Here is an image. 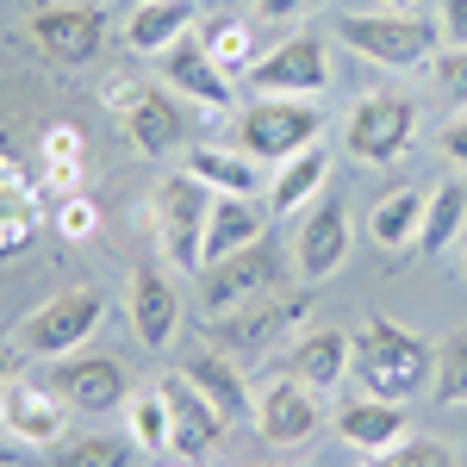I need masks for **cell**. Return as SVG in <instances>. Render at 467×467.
<instances>
[{
    "instance_id": "1",
    "label": "cell",
    "mask_w": 467,
    "mask_h": 467,
    "mask_svg": "<svg viewBox=\"0 0 467 467\" xmlns=\"http://www.w3.org/2000/svg\"><path fill=\"white\" fill-rule=\"evenodd\" d=\"M356 374H361V393H368V399H393V405H405L411 393L431 387L436 343H431V337H418L411 324L374 312V318L356 330Z\"/></svg>"
},
{
    "instance_id": "2",
    "label": "cell",
    "mask_w": 467,
    "mask_h": 467,
    "mask_svg": "<svg viewBox=\"0 0 467 467\" xmlns=\"http://www.w3.org/2000/svg\"><path fill=\"white\" fill-rule=\"evenodd\" d=\"M337 37L356 50L361 63H380V69H424L436 57V19L424 13H393V6H380V13H343L337 19Z\"/></svg>"
},
{
    "instance_id": "3",
    "label": "cell",
    "mask_w": 467,
    "mask_h": 467,
    "mask_svg": "<svg viewBox=\"0 0 467 467\" xmlns=\"http://www.w3.org/2000/svg\"><path fill=\"white\" fill-rule=\"evenodd\" d=\"M150 218H156V244L169 255V268H206V218H213V187L181 169V175L156 181V200H150Z\"/></svg>"
},
{
    "instance_id": "4",
    "label": "cell",
    "mask_w": 467,
    "mask_h": 467,
    "mask_svg": "<svg viewBox=\"0 0 467 467\" xmlns=\"http://www.w3.org/2000/svg\"><path fill=\"white\" fill-rule=\"evenodd\" d=\"M312 318V299L306 293H287V299H255V306H237V312H218L206 318V337H213L218 349H231L237 356H275L281 343H293L299 330Z\"/></svg>"
},
{
    "instance_id": "5",
    "label": "cell",
    "mask_w": 467,
    "mask_h": 467,
    "mask_svg": "<svg viewBox=\"0 0 467 467\" xmlns=\"http://www.w3.org/2000/svg\"><path fill=\"white\" fill-rule=\"evenodd\" d=\"M281 281H287V262L262 237L250 250L200 268V306H206V318H218V312H237V306H255V299H275Z\"/></svg>"
},
{
    "instance_id": "6",
    "label": "cell",
    "mask_w": 467,
    "mask_h": 467,
    "mask_svg": "<svg viewBox=\"0 0 467 467\" xmlns=\"http://www.w3.org/2000/svg\"><path fill=\"white\" fill-rule=\"evenodd\" d=\"M100 318H107V299L94 287H69V293H57V299H44L32 318L19 324V343H26L32 361L75 356V349L100 330Z\"/></svg>"
},
{
    "instance_id": "7",
    "label": "cell",
    "mask_w": 467,
    "mask_h": 467,
    "mask_svg": "<svg viewBox=\"0 0 467 467\" xmlns=\"http://www.w3.org/2000/svg\"><path fill=\"white\" fill-rule=\"evenodd\" d=\"M107 107L119 112V131L138 156H169L187 138V112H181V100H169V88L107 81Z\"/></svg>"
},
{
    "instance_id": "8",
    "label": "cell",
    "mask_w": 467,
    "mask_h": 467,
    "mask_svg": "<svg viewBox=\"0 0 467 467\" xmlns=\"http://www.w3.org/2000/svg\"><path fill=\"white\" fill-rule=\"evenodd\" d=\"M324 131V112L306 107V100H255L244 119H237V150H250L255 162H293L299 150H312Z\"/></svg>"
},
{
    "instance_id": "9",
    "label": "cell",
    "mask_w": 467,
    "mask_h": 467,
    "mask_svg": "<svg viewBox=\"0 0 467 467\" xmlns=\"http://www.w3.org/2000/svg\"><path fill=\"white\" fill-rule=\"evenodd\" d=\"M250 81L262 100H299V94H324L330 88V57H324V37L299 32V37H281L275 50H262L250 63Z\"/></svg>"
},
{
    "instance_id": "10",
    "label": "cell",
    "mask_w": 467,
    "mask_h": 467,
    "mask_svg": "<svg viewBox=\"0 0 467 467\" xmlns=\"http://www.w3.org/2000/svg\"><path fill=\"white\" fill-rule=\"evenodd\" d=\"M411 138H418V100L405 94H368L343 125V150L356 162H399Z\"/></svg>"
},
{
    "instance_id": "11",
    "label": "cell",
    "mask_w": 467,
    "mask_h": 467,
    "mask_svg": "<svg viewBox=\"0 0 467 467\" xmlns=\"http://www.w3.org/2000/svg\"><path fill=\"white\" fill-rule=\"evenodd\" d=\"M44 387L63 399L69 411H81V418H112L131 399V380H125V368L112 356H57Z\"/></svg>"
},
{
    "instance_id": "12",
    "label": "cell",
    "mask_w": 467,
    "mask_h": 467,
    "mask_svg": "<svg viewBox=\"0 0 467 467\" xmlns=\"http://www.w3.org/2000/svg\"><path fill=\"white\" fill-rule=\"evenodd\" d=\"M156 393L169 399V455H187V462H206L218 449V436H224V418H218V405L187 374H162L156 380Z\"/></svg>"
},
{
    "instance_id": "13",
    "label": "cell",
    "mask_w": 467,
    "mask_h": 467,
    "mask_svg": "<svg viewBox=\"0 0 467 467\" xmlns=\"http://www.w3.org/2000/svg\"><path fill=\"white\" fill-rule=\"evenodd\" d=\"M32 44L50 57V63H94L100 57V44H107V13L100 6H44L32 13Z\"/></svg>"
},
{
    "instance_id": "14",
    "label": "cell",
    "mask_w": 467,
    "mask_h": 467,
    "mask_svg": "<svg viewBox=\"0 0 467 467\" xmlns=\"http://www.w3.org/2000/svg\"><path fill=\"white\" fill-rule=\"evenodd\" d=\"M0 431L13 436L19 449H50V442H63L69 436V405L50 393V387H6L0 393Z\"/></svg>"
},
{
    "instance_id": "15",
    "label": "cell",
    "mask_w": 467,
    "mask_h": 467,
    "mask_svg": "<svg viewBox=\"0 0 467 467\" xmlns=\"http://www.w3.org/2000/svg\"><path fill=\"white\" fill-rule=\"evenodd\" d=\"M156 63H162L169 94H187L200 112H231V75L213 63L206 37H181V44H169Z\"/></svg>"
},
{
    "instance_id": "16",
    "label": "cell",
    "mask_w": 467,
    "mask_h": 467,
    "mask_svg": "<svg viewBox=\"0 0 467 467\" xmlns=\"http://www.w3.org/2000/svg\"><path fill=\"white\" fill-rule=\"evenodd\" d=\"M343 255H349V206L330 200V193H318V206H312L299 244H293V268H299V281L312 287V281H330V275L343 268Z\"/></svg>"
},
{
    "instance_id": "17",
    "label": "cell",
    "mask_w": 467,
    "mask_h": 467,
    "mask_svg": "<svg viewBox=\"0 0 467 467\" xmlns=\"http://www.w3.org/2000/svg\"><path fill=\"white\" fill-rule=\"evenodd\" d=\"M255 431H262V442H275V449H299L306 436L318 431V399H312V387L299 374L268 380L262 399H255Z\"/></svg>"
},
{
    "instance_id": "18",
    "label": "cell",
    "mask_w": 467,
    "mask_h": 467,
    "mask_svg": "<svg viewBox=\"0 0 467 467\" xmlns=\"http://www.w3.org/2000/svg\"><path fill=\"white\" fill-rule=\"evenodd\" d=\"M131 330H138L144 349H169V343H175L181 299H175V287H169L162 268H138V275H131Z\"/></svg>"
},
{
    "instance_id": "19",
    "label": "cell",
    "mask_w": 467,
    "mask_h": 467,
    "mask_svg": "<svg viewBox=\"0 0 467 467\" xmlns=\"http://www.w3.org/2000/svg\"><path fill=\"white\" fill-rule=\"evenodd\" d=\"M337 436H343L349 449L387 455V449H399V442L411 436V418H405V405H393V399H349V405L337 411Z\"/></svg>"
},
{
    "instance_id": "20",
    "label": "cell",
    "mask_w": 467,
    "mask_h": 467,
    "mask_svg": "<svg viewBox=\"0 0 467 467\" xmlns=\"http://www.w3.org/2000/svg\"><path fill=\"white\" fill-rule=\"evenodd\" d=\"M268 231V213L255 206V193H213V218H206V262H224V255L262 244Z\"/></svg>"
},
{
    "instance_id": "21",
    "label": "cell",
    "mask_w": 467,
    "mask_h": 467,
    "mask_svg": "<svg viewBox=\"0 0 467 467\" xmlns=\"http://www.w3.org/2000/svg\"><path fill=\"white\" fill-rule=\"evenodd\" d=\"M287 349H293V374H299L312 393H330V387L356 368V337H343V330H299Z\"/></svg>"
},
{
    "instance_id": "22",
    "label": "cell",
    "mask_w": 467,
    "mask_h": 467,
    "mask_svg": "<svg viewBox=\"0 0 467 467\" xmlns=\"http://www.w3.org/2000/svg\"><path fill=\"white\" fill-rule=\"evenodd\" d=\"M424 206H431V187H393L387 200H374V213H368V237H374L380 250H418Z\"/></svg>"
},
{
    "instance_id": "23",
    "label": "cell",
    "mask_w": 467,
    "mask_h": 467,
    "mask_svg": "<svg viewBox=\"0 0 467 467\" xmlns=\"http://www.w3.org/2000/svg\"><path fill=\"white\" fill-rule=\"evenodd\" d=\"M193 13H200V0H138L131 26H125V44H131V50H144V57H162L169 44L187 37Z\"/></svg>"
},
{
    "instance_id": "24",
    "label": "cell",
    "mask_w": 467,
    "mask_h": 467,
    "mask_svg": "<svg viewBox=\"0 0 467 467\" xmlns=\"http://www.w3.org/2000/svg\"><path fill=\"white\" fill-rule=\"evenodd\" d=\"M181 374H187L200 393L213 399L224 424H237L244 411H255V399H250V387H244V374H237V361H231V356H218V349H200V356L187 361Z\"/></svg>"
},
{
    "instance_id": "25",
    "label": "cell",
    "mask_w": 467,
    "mask_h": 467,
    "mask_svg": "<svg viewBox=\"0 0 467 467\" xmlns=\"http://www.w3.org/2000/svg\"><path fill=\"white\" fill-rule=\"evenodd\" d=\"M187 169L206 181L213 193H255V187H262V162H255L250 150L193 144V150H187Z\"/></svg>"
},
{
    "instance_id": "26",
    "label": "cell",
    "mask_w": 467,
    "mask_h": 467,
    "mask_svg": "<svg viewBox=\"0 0 467 467\" xmlns=\"http://www.w3.org/2000/svg\"><path fill=\"white\" fill-rule=\"evenodd\" d=\"M324 175H330L324 150H299L293 162H281V169H275V181H268V206H275L281 218L299 213L306 200H318V193H324Z\"/></svg>"
},
{
    "instance_id": "27",
    "label": "cell",
    "mask_w": 467,
    "mask_h": 467,
    "mask_svg": "<svg viewBox=\"0 0 467 467\" xmlns=\"http://www.w3.org/2000/svg\"><path fill=\"white\" fill-rule=\"evenodd\" d=\"M467 224V187L462 181H442L431 187V206H424V231H418V250H449Z\"/></svg>"
},
{
    "instance_id": "28",
    "label": "cell",
    "mask_w": 467,
    "mask_h": 467,
    "mask_svg": "<svg viewBox=\"0 0 467 467\" xmlns=\"http://www.w3.org/2000/svg\"><path fill=\"white\" fill-rule=\"evenodd\" d=\"M138 455V442H125V436H63V442H50V467H131Z\"/></svg>"
},
{
    "instance_id": "29",
    "label": "cell",
    "mask_w": 467,
    "mask_h": 467,
    "mask_svg": "<svg viewBox=\"0 0 467 467\" xmlns=\"http://www.w3.org/2000/svg\"><path fill=\"white\" fill-rule=\"evenodd\" d=\"M131 442L144 455H169V399L156 393V387L131 399Z\"/></svg>"
},
{
    "instance_id": "30",
    "label": "cell",
    "mask_w": 467,
    "mask_h": 467,
    "mask_svg": "<svg viewBox=\"0 0 467 467\" xmlns=\"http://www.w3.org/2000/svg\"><path fill=\"white\" fill-rule=\"evenodd\" d=\"M206 50H213V63L231 75V81L250 75V63H255V44H250V26H244V19H218L213 32H206Z\"/></svg>"
},
{
    "instance_id": "31",
    "label": "cell",
    "mask_w": 467,
    "mask_h": 467,
    "mask_svg": "<svg viewBox=\"0 0 467 467\" xmlns=\"http://www.w3.org/2000/svg\"><path fill=\"white\" fill-rule=\"evenodd\" d=\"M436 399L442 405H467V330L436 343Z\"/></svg>"
},
{
    "instance_id": "32",
    "label": "cell",
    "mask_w": 467,
    "mask_h": 467,
    "mask_svg": "<svg viewBox=\"0 0 467 467\" xmlns=\"http://www.w3.org/2000/svg\"><path fill=\"white\" fill-rule=\"evenodd\" d=\"M44 169H50V187H57V193H75V169H81V138H75V125H50V131H44Z\"/></svg>"
},
{
    "instance_id": "33",
    "label": "cell",
    "mask_w": 467,
    "mask_h": 467,
    "mask_svg": "<svg viewBox=\"0 0 467 467\" xmlns=\"http://www.w3.org/2000/svg\"><path fill=\"white\" fill-rule=\"evenodd\" d=\"M368 467H455V449L436 436H405L387 455H368Z\"/></svg>"
},
{
    "instance_id": "34",
    "label": "cell",
    "mask_w": 467,
    "mask_h": 467,
    "mask_svg": "<svg viewBox=\"0 0 467 467\" xmlns=\"http://www.w3.org/2000/svg\"><path fill=\"white\" fill-rule=\"evenodd\" d=\"M436 88H442V100H455L467 112V50H442L436 57Z\"/></svg>"
},
{
    "instance_id": "35",
    "label": "cell",
    "mask_w": 467,
    "mask_h": 467,
    "mask_svg": "<svg viewBox=\"0 0 467 467\" xmlns=\"http://www.w3.org/2000/svg\"><path fill=\"white\" fill-rule=\"evenodd\" d=\"M442 19V50H467V0H436Z\"/></svg>"
},
{
    "instance_id": "36",
    "label": "cell",
    "mask_w": 467,
    "mask_h": 467,
    "mask_svg": "<svg viewBox=\"0 0 467 467\" xmlns=\"http://www.w3.org/2000/svg\"><path fill=\"white\" fill-rule=\"evenodd\" d=\"M94 231H100L94 200H75V193H69V206H63V237H94Z\"/></svg>"
},
{
    "instance_id": "37",
    "label": "cell",
    "mask_w": 467,
    "mask_h": 467,
    "mask_svg": "<svg viewBox=\"0 0 467 467\" xmlns=\"http://www.w3.org/2000/svg\"><path fill=\"white\" fill-rule=\"evenodd\" d=\"M324 0H255V13L262 19H275V26H287V19H306V13H318Z\"/></svg>"
},
{
    "instance_id": "38",
    "label": "cell",
    "mask_w": 467,
    "mask_h": 467,
    "mask_svg": "<svg viewBox=\"0 0 467 467\" xmlns=\"http://www.w3.org/2000/svg\"><path fill=\"white\" fill-rule=\"evenodd\" d=\"M436 144H442V156H449V162H462V169H467V112L442 125V138H436Z\"/></svg>"
},
{
    "instance_id": "39",
    "label": "cell",
    "mask_w": 467,
    "mask_h": 467,
    "mask_svg": "<svg viewBox=\"0 0 467 467\" xmlns=\"http://www.w3.org/2000/svg\"><path fill=\"white\" fill-rule=\"evenodd\" d=\"M6 380H13V349L0 343V393H6Z\"/></svg>"
},
{
    "instance_id": "40",
    "label": "cell",
    "mask_w": 467,
    "mask_h": 467,
    "mask_svg": "<svg viewBox=\"0 0 467 467\" xmlns=\"http://www.w3.org/2000/svg\"><path fill=\"white\" fill-rule=\"evenodd\" d=\"M156 467H200V462H187V455H156Z\"/></svg>"
},
{
    "instance_id": "41",
    "label": "cell",
    "mask_w": 467,
    "mask_h": 467,
    "mask_svg": "<svg viewBox=\"0 0 467 467\" xmlns=\"http://www.w3.org/2000/svg\"><path fill=\"white\" fill-rule=\"evenodd\" d=\"M19 462V449H6V442H0V467H13Z\"/></svg>"
},
{
    "instance_id": "42",
    "label": "cell",
    "mask_w": 467,
    "mask_h": 467,
    "mask_svg": "<svg viewBox=\"0 0 467 467\" xmlns=\"http://www.w3.org/2000/svg\"><path fill=\"white\" fill-rule=\"evenodd\" d=\"M387 6H393V13H411V6H418V0H387Z\"/></svg>"
}]
</instances>
